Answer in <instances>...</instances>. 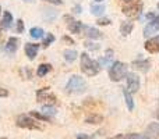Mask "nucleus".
<instances>
[{
  "instance_id": "nucleus-1",
  "label": "nucleus",
  "mask_w": 159,
  "mask_h": 139,
  "mask_svg": "<svg viewBox=\"0 0 159 139\" xmlns=\"http://www.w3.org/2000/svg\"><path fill=\"white\" fill-rule=\"evenodd\" d=\"M81 71L88 76H95L101 70L98 61H93L87 53H82L81 56Z\"/></svg>"
},
{
  "instance_id": "nucleus-2",
  "label": "nucleus",
  "mask_w": 159,
  "mask_h": 139,
  "mask_svg": "<svg viewBox=\"0 0 159 139\" xmlns=\"http://www.w3.org/2000/svg\"><path fill=\"white\" fill-rule=\"evenodd\" d=\"M66 90L70 95H80L87 90V82L80 75H73L66 85Z\"/></svg>"
},
{
  "instance_id": "nucleus-3",
  "label": "nucleus",
  "mask_w": 159,
  "mask_h": 139,
  "mask_svg": "<svg viewBox=\"0 0 159 139\" xmlns=\"http://www.w3.org/2000/svg\"><path fill=\"white\" fill-rule=\"evenodd\" d=\"M127 70H129L127 64L121 63V61H115V63L112 64V67L109 68V78L115 82L121 81L123 78H126Z\"/></svg>"
},
{
  "instance_id": "nucleus-4",
  "label": "nucleus",
  "mask_w": 159,
  "mask_h": 139,
  "mask_svg": "<svg viewBox=\"0 0 159 139\" xmlns=\"http://www.w3.org/2000/svg\"><path fill=\"white\" fill-rule=\"evenodd\" d=\"M16 124L20 127V128H27V129H42V127L34 120L31 115L27 114H21L17 117Z\"/></svg>"
},
{
  "instance_id": "nucleus-5",
  "label": "nucleus",
  "mask_w": 159,
  "mask_h": 139,
  "mask_svg": "<svg viewBox=\"0 0 159 139\" xmlns=\"http://www.w3.org/2000/svg\"><path fill=\"white\" fill-rule=\"evenodd\" d=\"M141 10H143V3L134 2V3H130L129 6H124L123 14L127 15L129 18H138L141 15Z\"/></svg>"
},
{
  "instance_id": "nucleus-6",
  "label": "nucleus",
  "mask_w": 159,
  "mask_h": 139,
  "mask_svg": "<svg viewBox=\"0 0 159 139\" xmlns=\"http://www.w3.org/2000/svg\"><path fill=\"white\" fill-rule=\"evenodd\" d=\"M36 99H38V102H41V103H46V104H55L56 103V96L53 95L52 92H50L48 88H43V89H39L38 92H36Z\"/></svg>"
},
{
  "instance_id": "nucleus-7",
  "label": "nucleus",
  "mask_w": 159,
  "mask_h": 139,
  "mask_svg": "<svg viewBox=\"0 0 159 139\" xmlns=\"http://www.w3.org/2000/svg\"><path fill=\"white\" fill-rule=\"evenodd\" d=\"M127 79V88H129V92L130 93H135L138 89H140V76L134 72H127L126 75Z\"/></svg>"
},
{
  "instance_id": "nucleus-8",
  "label": "nucleus",
  "mask_w": 159,
  "mask_h": 139,
  "mask_svg": "<svg viewBox=\"0 0 159 139\" xmlns=\"http://www.w3.org/2000/svg\"><path fill=\"white\" fill-rule=\"evenodd\" d=\"M158 31H159V17L155 15L154 18H152L151 21L145 25V28H144V35H145V36H151L152 33L158 32Z\"/></svg>"
},
{
  "instance_id": "nucleus-9",
  "label": "nucleus",
  "mask_w": 159,
  "mask_h": 139,
  "mask_svg": "<svg viewBox=\"0 0 159 139\" xmlns=\"http://www.w3.org/2000/svg\"><path fill=\"white\" fill-rule=\"evenodd\" d=\"M145 50L149 53H158L159 52V36H155V38H151L149 41L145 42Z\"/></svg>"
},
{
  "instance_id": "nucleus-10",
  "label": "nucleus",
  "mask_w": 159,
  "mask_h": 139,
  "mask_svg": "<svg viewBox=\"0 0 159 139\" xmlns=\"http://www.w3.org/2000/svg\"><path fill=\"white\" fill-rule=\"evenodd\" d=\"M145 135L149 139H157L159 137V123H151L145 129Z\"/></svg>"
},
{
  "instance_id": "nucleus-11",
  "label": "nucleus",
  "mask_w": 159,
  "mask_h": 139,
  "mask_svg": "<svg viewBox=\"0 0 159 139\" xmlns=\"http://www.w3.org/2000/svg\"><path fill=\"white\" fill-rule=\"evenodd\" d=\"M82 31H84L85 35H87L88 38H91V39H101L102 36H103L101 31L95 29L93 27H88V25H84V27H82Z\"/></svg>"
},
{
  "instance_id": "nucleus-12",
  "label": "nucleus",
  "mask_w": 159,
  "mask_h": 139,
  "mask_svg": "<svg viewBox=\"0 0 159 139\" xmlns=\"http://www.w3.org/2000/svg\"><path fill=\"white\" fill-rule=\"evenodd\" d=\"M39 50V45H35V43H27L25 45V54L30 60H34L36 57V53Z\"/></svg>"
},
{
  "instance_id": "nucleus-13",
  "label": "nucleus",
  "mask_w": 159,
  "mask_h": 139,
  "mask_svg": "<svg viewBox=\"0 0 159 139\" xmlns=\"http://www.w3.org/2000/svg\"><path fill=\"white\" fill-rule=\"evenodd\" d=\"M17 49H18V39L14 38V36L8 38L7 43H6L4 50H6V52H8V53H16Z\"/></svg>"
},
{
  "instance_id": "nucleus-14",
  "label": "nucleus",
  "mask_w": 159,
  "mask_h": 139,
  "mask_svg": "<svg viewBox=\"0 0 159 139\" xmlns=\"http://www.w3.org/2000/svg\"><path fill=\"white\" fill-rule=\"evenodd\" d=\"M133 68H135V70H140V71H143V72H147V71L149 70V60H138V61H133Z\"/></svg>"
},
{
  "instance_id": "nucleus-15",
  "label": "nucleus",
  "mask_w": 159,
  "mask_h": 139,
  "mask_svg": "<svg viewBox=\"0 0 159 139\" xmlns=\"http://www.w3.org/2000/svg\"><path fill=\"white\" fill-rule=\"evenodd\" d=\"M70 20V18H69ZM67 28L71 33H80L82 31V24L80 21H74V20H70L69 24H67Z\"/></svg>"
},
{
  "instance_id": "nucleus-16",
  "label": "nucleus",
  "mask_w": 159,
  "mask_h": 139,
  "mask_svg": "<svg viewBox=\"0 0 159 139\" xmlns=\"http://www.w3.org/2000/svg\"><path fill=\"white\" fill-rule=\"evenodd\" d=\"M11 24H13V15H11L10 11H4L3 20H2V27L4 28V29H8V28L11 27Z\"/></svg>"
},
{
  "instance_id": "nucleus-17",
  "label": "nucleus",
  "mask_w": 159,
  "mask_h": 139,
  "mask_svg": "<svg viewBox=\"0 0 159 139\" xmlns=\"http://www.w3.org/2000/svg\"><path fill=\"white\" fill-rule=\"evenodd\" d=\"M85 123L87 124H101L103 123V117L101 114H89L85 118Z\"/></svg>"
},
{
  "instance_id": "nucleus-18",
  "label": "nucleus",
  "mask_w": 159,
  "mask_h": 139,
  "mask_svg": "<svg viewBox=\"0 0 159 139\" xmlns=\"http://www.w3.org/2000/svg\"><path fill=\"white\" fill-rule=\"evenodd\" d=\"M133 28H134V24H133V22H123V24H121V27H120L121 35H123V36L130 35V33H131V31H133Z\"/></svg>"
},
{
  "instance_id": "nucleus-19",
  "label": "nucleus",
  "mask_w": 159,
  "mask_h": 139,
  "mask_svg": "<svg viewBox=\"0 0 159 139\" xmlns=\"http://www.w3.org/2000/svg\"><path fill=\"white\" fill-rule=\"evenodd\" d=\"M63 54H64V60L69 61V63H73V61L77 59V52H75V50H73V49L64 50Z\"/></svg>"
},
{
  "instance_id": "nucleus-20",
  "label": "nucleus",
  "mask_w": 159,
  "mask_h": 139,
  "mask_svg": "<svg viewBox=\"0 0 159 139\" xmlns=\"http://www.w3.org/2000/svg\"><path fill=\"white\" fill-rule=\"evenodd\" d=\"M124 99H126V104H127V109L131 111L133 109H134V100H133V96H131V93L129 92L127 89H124Z\"/></svg>"
},
{
  "instance_id": "nucleus-21",
  "label": "nucleus",
  "mask_w": 159,
  "mask_h": 139,
  "mask_svg": "<svg viewBox=\"0 0 159 139\" xmlns=\"http://www.w3.org/2000/svg\"><path fill=\"white\" fill-rule=\"evenodd\" d=\"M30 35L32 36L34 39H41V38H43L45 32H43V29H42V28L35 27V28H31V31H30Z\"/></svg>"
},
{
  "instance_id": "nucleus-22",
  "label": "nucleus",
  "mask_w": 159,
  "mask_h": 139,
  "mask_svg": "<svg viewBox=\"0 0 159 139\" xmlns=\"http://www.w3.org/2000/svg\"><path fill=\"white\" fill-rule=\"evenodd\" d=\"M50 70H52V66H50V64H41V66L38 67V71H36V74H38L39 76H45Z\"/></svg>"
},
{
  "instance_id": "nucleus-23",
  "label": "nucleus",
  "mask_w": 159,
  "mask_h": 139,
  "mask_svg": "<svg viewBox=\"0 0 159 139\" xmlns=\"http://www.w3.org/2000/svg\"><path fill=\"white\" fill-rule=\"evenodd\" d=\"M103 11H105V6L103 4H93V6H91V13H92L93 15H101Z\"/></svg>"
},
{
  "instance_id": "nucleus-24",
  "label": "nucleus",
  "mask_w": 159,
  "mask_h": 139,
  "mask_svg": "<svg viewBox=\"0 0 159 139\" xmlns=\"http://www.w3.org/2000/svg\"><path fill=\"white\" fill-rule=\"evenodd\" d=\"M31 117L36 118V120H42V121H50V117L46 114H43V113H38V111H31Z\"/></svg>"
},
{
  "instance_id": "nucleus-25",
  "label": "nucleus",
  "mask_w": 159,
  "mask_h": 139,
  "mask_svg": "<svg viewBox=\"0 0 159 139\" xmlns=\"http://www.w3.org/2000/svg\"><path fill=\"white\" fill-rule=\"evenodd\" d=\"M123 139H149L145 134H137V132H133V134H127L123 135Z\"/></svg>"
},
{
  "instance_id": "nucleus-26",
  "label": "nucleus",
  "mask_w": 159,
  "mask_h": 139,
  "mask_svg": "<svg viewBox=\"0 0 159 139\" xmlns=\"http://www.w3.org/2000/svg\"><path fill=\"white\" fill-rule=\"evenodd\" d=\"M42 113L50 117V115H55L56 114V110H55V107L50 106V104H45L43 109H42Z\"/></svg>"
},
{
  "instance_id": "nucleus-27",
  "label": "nucleus",
  "mask_w": 159,
  "mask_h": 139,
  "mask_svg": "<svg viewBox=\"0 0 159 139\" xmlns=\"http://www.w3.org/2000/svg\"><path fill=\"white\" fill-rule=\"evenodd\" d=\"M52 42H55V36H53L52 33H48L46 38H45L43 42H42V46H43V47H48L50 43H52Z\"/></svg>"
},
{
  "instance_id": "nucleus-28",
  "label": "nucleus",
  "mask_w": 159,
  "mask_h": 139,
  "mask_svg": "<svg viewBox=\"0 0 159 139\" xmlns=\"http://www.w3.org/2000/svg\"><path fill=\"white\" fill-rule=\"evenodd\" d=\"M16 31L18 33H22L24 32V22H22V20H18L17 21V28H16Z\"/></svg>"
},
{
  "instance_id": "nucleus-29",
  "label": "nucleus",
  "mask_w": 159,
  "mask_h": 139,
  "mask_svg": "<svg viewBox=\"0 0 159 139\" xmlns=\"http://www.w3.org/2000/svg\"><path fill=\"white\" fill-rule=\"evenodd\" d=\"M98 24L99 25H109L110 24V20L109 18H99L98 20Z\"/></svg>"
},
{
  "instance_id": "nucleus-30",
  "label": "nucleus",
  "mask_w": 159,
  "mask_h": 139,
  "mask_svg": "<svg viewBox=\"0 0 159 139\" xmlns=\"http://www.w3.org/2000/svg\"><path fill=\"white\" fill-rule=\"evenodd\" d=\"M85 46H87L88 49H91V50H98L99 49V45H93V43H91V42L85 43Z\"/></svg>"
},
{
  "instance_id": "nucleus-31",
  "label": "nucleus",
  "mask_w": 159,
  "mask_h": 139,
  "mask_svg": "<svg viewBox=\"0 0 159 139\" xmlns=\"http://www.w3.org/2000/svg\"><path fill=\"white\" fill-rule=\"evenodd\" d=\"M75 139H95V138L89 137V135H85V134H78L77 137H75Z\"/></svg>"
},
{
  "instance_id": "nucleus-32",
  "label": "nucleus",
  "mask_w": 159,
  "mask_h": 139,
  "mask_svg": "<svg viewBox=\"0 0 159 139\" xmlns=\"http://www.w3.org/2000/svg\"><path fill=\"white\" fill-rule=\"evenodd\" d=\"M43 2H48V3H50V4H55V6H60L61 3V0H43Z\"/></svg>"
},
{
  "instance_id": "nucleus-33",
  "label": "nucleus",
  "mask_w": 159,
  "mask_h": 139,
  "mask_svg": "<svg viewBox=\"0 0 159 139\" xmlns=\"http://www.w3.org/2000/svg\"><path fill=\"white\" fill-rule=\"evenodd\" d=\"M6 96H8V90L4 88H0V98H6Z\"/></svg>"
},
{
  "instance_id": "nucleus-34",
  "label": "nucleus",
  "mask_w": 159,
  "mask_h": 139,
  "mask_svg": "<svg viewBox=\"0 0 159 139\" xmlns=\"http://www.w3.org/2000/svg\"><path fill=\"white\" fill-rule=\"evenodd\" d=\"M63 41H66V42H69V43L74 45V42H73V41H71V39H70V38H67V36H66V38H63Z\"/></svg>"
},
{
  "instance_id": "nucleus-35",
  "label": "nucleus",
  "mask_w": 159,
  "mask_h": 139,
  "mask_svg": "<svg viewBox=\"0 0 159 139\" xmlns=\"http://www.w3.org/2000/svg\"><path fill=\"white\" fill-rule=\"evenodd\" d=\"M24 2H30V3H32V2H34V0H24Z\"/></svg>"
},
{
  "instance_id": "nucleus-36",
  "label": "nucleus",
  "mask_w": 159,
  "mask_h": 139,
  "mask_svg": "<svg viewBox=\"0 0 159 139\" xmlns=\"http://www.w3.org/2000/svg\"><path fill=\"white\" fill-rule=\"evenodd\" d=\"M95 2H103V0H95Z\"/></svg>"
},
{
  "instance_id": "nucleus-37",
  "label": "nucleus",
  "mask_w": 159,
  "mask_h": 139,
  "mask_svg": "<svg viewBox=\"0 0 159 139\" xmlns=\"http://www.w3.org/2000/svg\"><path fill=\"white\" fill-rule=\"evenodd\" d=\"M123 2H131V0H123Z\"/></svg>"
},
{
  "instance_id": "nucleus-38",
  "label": "nucleus",
  "mask_w": 159,
  "mask_h": 139,
  "mask_svg": "<svg viewBox=\"0 0 159 139\" xmlns=\"http://www.w3.org/2000/svg\"><path fill=\"white\" fill-rule=\"evenodd\" d=\"M157 117H158V118H159V113H157Z\"/></svg>"
},
{
  "instance_id": "nucleus-39",
  "label": "nucleus",
  "mask_w": 159,
  "mask_h": 139,
  "mask_svg": "<svg viewBox=\"0 0 159 139\" xmlns=\"http://www.w3.org/2000/svg\"><path fill=\"white\" fill-rule=\"evenodd\" d=\"M158 8H159V3H158Z\"/></svg>"
},
{
  "instance_id": "nucleus-40",
  "label": "nucleus",
  "mask_w": 159,
  "mask_h": 139,
  "mask_svg": "<svg viewBox=\"0 0 159 139\" xmlns=\"http://www.w3.org/2000/svg\"><path fill=\"white\" fill-rule=\"evenodd\" d=\"M0 139H6V138H0Z\"/></svg>"
},
{
  "instance_id": "nucleus-41",
  "label": "nucleus",
  "mask_w": 159,
  "mask_h": 139,
  "mask_svg": "<svg viewBox=\"0 0 159 139\" xmlns=\"http://www.w3.org/2000/svg\"><path fill=\"white\" fill-rule=\"evenodd\" d=\"M0 11H2V8H0Z\"/></svg>"
}]
</instances>
